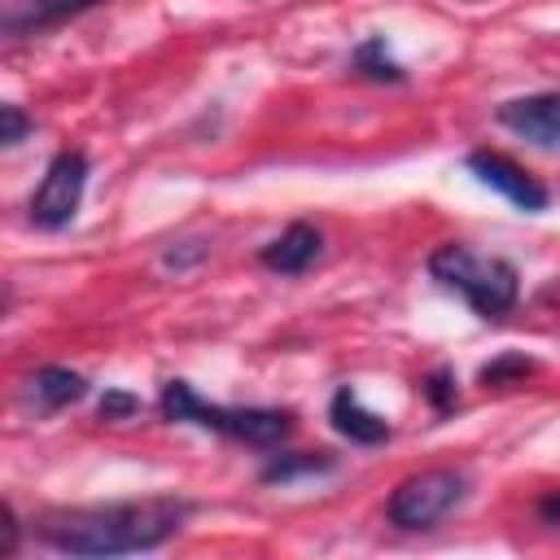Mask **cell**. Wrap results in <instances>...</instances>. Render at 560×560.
<instances>
[{
    "label": "cell",
    "instance_id": "7",
    "mask_svg": "<svg viewBox=\"0 0 560 560\" xmlns=\"http://www.w3.org/2000/svg\"><path fill=\"white\" fill-rule=\"evenodd\" d=\"M494 122L508 127L512 136L556 149L560 144V92H534V96H512L494 109Z\"/></svg>",
    "mask_w": 560,
    "mask_h": 560
},
{
    "label": "cell",
    "instance_id": "11",
    "mask_svg": "<svg viewBox=\"0 0 560 560\" xmlns=\"http://www.w3.org/2000/svg\"><path fill=\"white\" fill-rule=\"evenodd\" d=\"M26 394L44 416H52V411H61L88 394V376L74 368H61V363H44L26 376Z\"/></svg>",
    "mask_w": 560,
    "mask_h": 560
},
{
    "label": "cell",
    "instance_id": "8",
    "mask_svg": "<svg viewBox=\"0 0 560 560\" xmlns=\"http://www.w3.org/2000/svg\"><path fill=\"white\" fill-rule=\"evenodd\" d=\"M319 254H324L319 228L306 223V219H298V223H289L276 241H267V245L258 249V262H262L267 271H276V276H302V271H311V267L319 262Z\"/></svg>",
    "mask_w": 560,
    "mask_h": 560
},
{
    "label": "cell",
    "instance_id": "17",
    "mask_svg": "<svg viewBox=\"0 0 560 560\" xmlns=\"http://www.w3.org/2000/svg\"><path fill=\"white\" fill-rule=\"evenodd\" d=\"M136 411H140V394H131V389H122V385H109V389L101 394V407H96L101 420H131Z\"/></svg>",
    "mask_w": 560,
    "mask_h": 560
},
{
    "label": "cell",
    "instance_id": "14",
    "mask_svg": "<svg viewBox=\"0 0 560 560\" xmlns=\"http://www.w3.org/2000/svg\"><path fill=\"white\" fill-rule=\"evenodd\" d=\"M534 372H538V363H534L529 354L503 350L499 359H490V363L477 372V385H486V389H508V385H521V381L534 376Z\"/></svg>",
    "mask_w": 560,
    "mask_h": 560
},
{
    "label": "cell",
    "instance_id": "16",
    "mask_svg": "<svg viewBox=\"0 0 560 560\" xmlns=\"http://www.w3.org/2000/svg\"><path fill=\"white\" fill-rule=\"evenodd\" d=\"M31 131H35V118H31L22 105L4 101V105H0V144L13 149V144H22Z\"/></svg>",
    "mask_w": 560,
    "mask_h": 560
},
{
    "label": "cell",
    "instance_id": "6",
    "mask_svg": "<svg viewBox=\"0 0 560 560\" xmlns=\"http://www.w3.org/2000/svg\"><path fill=\"white\" fill-rule=\"evenodd\" d=\"M464 166L477 175V184H486L490 192L508 197V201H512L516 210H525V214H538V210H547V201H551V192H547L521 162H512L508 153L472 149V153L464 158Z\"/></svg>",
    "mask_w": 560,
    "mask_h": 560
},
{
    "label": "cell",
    "instance_id": "5",
    "mask_svg": "<svg viewBox=\"0 0 560 560\" xmlns=\"http://www.w3.org/2000/svg\"><path fill=\"white\" fill-rule=\"evenodd\" d=\"M88 171H92V166H88V153H83V149H61V153L48 162L39 188L31 192L26 219H31L39 232H61V228H70L74 214H79V206H83Z\"/></svg>",
    "mask_w": 560,
    "mask_h": 560
},
{
    "label": "cell",
    "instance_id": "10",
    "mask_svg": "<svg viewBox=\"0 0 560 560\" xmlns=\"http://www.w3.org/2000/svg\"><path fill=\"white\" fill-rule=\"evenodd\" d=\"M101 4H105V0H13V4L4 9L0 26H4V35H13V39H22V35H44V31H52V26H61V22H74V18H83V13L101 9Z\"/></svg>",
    "mask_w": 560,
    "mask_h": 560
},
{
    "label": "cell",
    "instance_id": "2",
    "mask_svg": "<svg viewBox=\"0 0 560 560\" xmlns=\"http://www.w3.org/2000/svg\"><path fill=\"white\" fill-rule=\"evenodd\" d=\"M158 407H162V420H171V424H197V429H210V433H219L228 442H241V446H254V451L280 446L293 433V411L289 407H223V402H206L179 376L162 381Z\"/></svg>",
    "mask_w": 560,
    "mask_h": 560
},
{
    "label": "cell",
    "instance_id": "19",
    "mask_svg": "<svg viewBox=\"0 0 560 560\" xmlns=\"http://www.w3.org/2000/svg\"><path fill=\"white\" fill-rule=\"evenodd\" d=\"M4 516H9V525H4V556H13V551H18V534H22V525H18V512H13V508H4Z\"/></svg>",
    "mask_w": 560,
    "mask_h": 560
},
{
    "label": "cell",
    "instance_id": "9",
    "mask_svg": "<svg viewBox=\"0 0 560 560\" xmlns=\"http://www.w3.org/2000/svg\"><path fill=\"white\" fill-rule=\"evenodd\" d=\"M328 420H332V429H337L346 442H354V446H385V442L394 438L389 420L376 416L372 407H363V398H359L354 385H337V389H332Z\"/></svg>",
    "mask_w": 560,
    "mask_h": 560
},
{
    "label": "cell",
    "instance_id": "1",
    "mask_svg": "<svg viewBox=\"0 0 560 560\" xmlns=\"http://www.w3.org/2000/svg\"><path fill=\"white\" fill-rule=\"evenodd\" d=\"M192 503L184 499H136V503H92V508H48L31 516L35 542L61 556H131L153 551L184 529Z\"/></svg>",
    "mask_w": 560,
    "mask_h": 560
},
{
    "label": "cell",
    "instance_id": "12",
    "mask_svg": "<svg viewBox=\"0 0 560 560\" xmlns=\"http://www.w3.org/2000/svg\"><path fill=\"white\" fill-rule=\"evenodd\" d=\"M332 468H337V455L332 451H280V455H271L258 468V481L262 486H293L302 477H324Z\"/></svg>",
    "mask_w": 560,
    "mask_h": 560
},
{
    "label": "cell",
    "instance_id": "13",
    "mask_svg": "<svg viewBox=\"0 0 560 560\" xmlns=\"http://www.w3.org/2000/svg\"><path fill=\"white\" fill-rule=\"evenodd\" d=\"M350 66H354V74H363L372 83H407V70H402V61H394L385 35L359 39L354 52H350Z\"/></svg>",
    "mask_w": 560,
    "mask_h": 560
},
{
    "label": "cell",
    "instance_id": "15",
    "mask_svg": "<svg viewBox=\"0 0 560 560\" xmlns=\"http://www.w3.org/2000/svg\"><path fill=\"white\" fill-rule=\"evenodd\" d=\"M420 394H424V402L438 411V416H446V411H455L459 407V389H455V372L446 368V363H438L429 376H420Z\"/></svg>",
    "mask_w": 560,
    "mask_h": 560
},
{
    "label": "cell",
    "instance_id": "4",
    "mask_svg": "<svg viewBox=\"0 0 560 560\" xmlns=\"http://www.w3.org/2000/svg\"><path fill=\"white\" fill-rule=\"evenodd\" d=\"M464 494H468V477L459 468H420L394 486L385 503V521L402 534H420L446 521L464 503Z\"/></svg>",
    "mask_w": 560,
    "mask_h": 560
},
{
    "label": "cell",
    "instance_id": "3",
    "mask_svg": "<svg viewBox=\"0 0 560 560\" xmlns=\"http://www.w3.org/2000/svg\"><path fill=\"white\" fill-rule=\"evenodd\" d=\"M429 276L459 293L481 319H503L516 298H521V276L508 258H494V254H477L459 241H446L429 254Z\"/></svg>",
    "mask_w": 560,
    "mask_h": 560
},
{
    "label": "cell",
    "instance_id": "18",
    "mask_svg": "<svg viewBox=\"0 0 560 560\" xmlns=\"http://www.w3.org/2000/svg\"><path fill=\"white\" fill-rule=\"evenodd\" d=\"M538 521L551 525V529H560V490H551V494L538 499Z\"/></svg>",
    "mask_w": 560,
    "mask_h": 560
}]
</instances>
